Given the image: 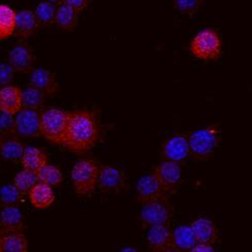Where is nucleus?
<instances>
[{"instance_id": "nucleus-1", "label": "nucleus", "mask_w": 252, "mask_h": 252, "mask_svg": "<svg viewBox=\"0 0 252 252\" xmlns=\"http://www.w3.org/2000/svg\"><path fill=\"white\" fill-rule=\"evenodd\" d=\"M100 126L96 114L89 110L70 112L66 136L63 145L78 155L86 154L97 144Z\"/></svg>"}, {"instance_id": "nucleus-2", "label": "nucleus", "mask_w": 252, "mask_h": 252, "mask_svg": "<svg viewBox=\"0 0 252 252\" xmlns=\"http://www.w3.org/2000/svg\"><path fill=\"white\" fill-rule=\"evenodd\" d=\"M100 165L92 158H82L77 161L71 172L75 193L79 197L91 196L98 186Z\"/></svg>"}, {"instance_id": "nucleus-3", "label": "nucleus", "mask_w": 252, "mask_h": 252, "mask_svg": "<svg viewBox=\"0 0 252 252\" xmlns=\"http://www.w3.org/2000/svg\"><path fill=\"white\" fill-rule=\"evenodd\" d=\"M70 112L48 108L40 112V135L54 144H63L66 136Z\"/></svg>"}, {"instance_id": "nucleus-4", "label": "nucleus", "mask_w": 252, "mask_h": 252, "mask_svg": "<svg viewBox=\"0 0 252 252\" xmlns=\"http://www.w3.org/2000/svg\"><path fill=\"white\" fill-rule=\"evenodd\" d=\"M190 155L203 160L211 157L220 142V131L216 125H209L202 129L195 130L188 137Z\"/></svg>"}, {"instance_id": "nucleus-5", "label": "nucleus", "mask_w": 252, "mask_h": 252, "mask_svg": "<svg viewBox=\"0 0 252 252\" xmlns=\"http://www.w3.org/2000/svg\"><path fill=\"white\" fill-rule=\"evenodd\" d=\"M190 50L191 53L200 60H217L222 52L221 38L215 30L205 29L193 37Z\"/></svg>"}, {"instance_id": "nucleus-6", "label": "nucleus", "mask_w": 252, "mask_h": 252, "mask_svg": "<svg viewBox=\"0 0 252 252\" xmlns=\"http://www.w3.org/2000/svg\"><path fill=\"white\" fill-rule=\"evenodd\" d=\"M173 214L172 205L163 197L143 204L140 211V221L145 227L169 225Z\"/></svg>"}, {"instance_id": "nucleus-7", "label": "nucleus", "mask_w": 252, "mask_h": 252, "mask_svg": "<svg viewBox=\"0 0 252 252\" xmlns=\"http://www.w3.org/2000/svg\"><path fill=\"white\" fill-rule=\"evenodd\" d=\"M15 135L23 138L40 136V111L22 108L14 114Z\"/></svg>"}, {"instance_id": "nucleus-8", "label": "nucleus", "mask_w": 252, "mask_h": 252, "mask_svg": "<svg viewBox=\"0 0 252 252\" xmlns=\"http://www.w3.org/2000/svg\"><path fill=\"white\" fill-rule=\"evenodd\" d=\"M125 174L113 165H102L99 170L98 187L104 194H117L126 187Z\"/></svg>"}, {"instance_id": "nucleus-9", "label": "nucleus", "mask_w": 252, "mask_h": 252, "mask_svg": "<svg viewBox=\"0 0 252 252\" xmlns=\"http://www.w3.org/2000/svg\"><path fill=\"white\" fill-rule=\"evenodd\" d=\"M153 174L157 177L166 194L175 193L181 184L182 169L179 162L163 160L157 165Z\"/></svg>"}, {"instance_id": "nucleus-10", "label": "nucleus", "mask_w": 252, "mask_h": 252, "mask_svg": "<svg viewBox=\"0 0 252 252\" xmlns=\"http://www.w3.org/2000/svg\"><path fill=\"white\" fill-rule=\"evenodd\" d=\"M161 156L164 160L184 162L190 156L188 137L184 134H174L167 138L161 146Z\"/></svg>"}, {"instance_id": "nucleus-11", "label": "nucleus", "mask_w": 252, "mask_h": 252, "mask_svg": "<svg viewBox=\"0 0 252 252\" xmlns=\"http://www.w3.org/2000/svg\"><path fill=\"white\" fill-rule=\"evenodd\" d=\"M8 63L17 73H31L33 70L35 55L32 48L23 41L10 50L8 53Z\"/></svg>"}, {"instance_id": "nucleus-12", "label": "nucleus", "mask_w": 252, "mask_h": 252, "mask_svg": "<svg viewBox=\"0 0 252 252\" xmlns=\"http://www.w3.org/2000/svg\"><path fill=\"white\" fill-rule=\"evenodd\" d=\"M151 250L156 252L176 251L173 231L167 225H156L150 227L146 235Z\"/></svg>"}, {"instance_id": "nucleus-13", "label": "nucleus", "mask_w": 252, "mask_h": 252, "mask_svg": "<svg viewBox=\"0 0 252 252\" xmlns=\"http://www.w3.org/2000/svg\"><path fill=\"white\" fill-rule=\"evenodd\" d=\"M30 85L40 90L47 97H55L60 93V84L56 75L46 68L33 69L31 72Z\"/></svg>"}, {"instance_id": "nucleus-14", "label": "nucleus", "mask_w": 252, "mask_h": 252, "mask_svg": "<svg viewBox=\"0 0 252 252\" xmlns=\"http://www.w3.org/2000/svg\"><path fill=\"white\" fill-rule=\"evenodd\" d=\"M136 195L137 199L141 204L155 201L165 197L166 192L157 179V177L152 173L141 177L136 184Z\"/></svg>"}, {"instance_id": "nucleus-15", "label": "nucleus", "mask_w": 252, "mask_h": 252, "mask_svg": "<svg viewBox=\"0 0 252 252\" xmlns=\"http://www.w3.org/2000/svg\"><path fill=\"white\" fill-rule=\"evenodd\" d=\"M38 28L39 24L34 12L29 9H23L16 12L14 29L15 36L22 39H27L35 34Z\"/></svg>"}, {"instance_id": "nucleus-16", "label": "nucleus", "mask_w": 252, "mask_h": 252, "mask_svg": "<svg viewBox=\"0 0 252 252\" xmlns=\"http://www.w3.org/2000/svg\"><path fill=\"white\" fill-rule=\"evenodd\" d=\"M23 90L18 86L8 85L0 88V110L15 114L23 108Z\"/></svg>"}, {"instance_id": "nucleus-17", "label": "nucleus", "mask_w": 252, "mask_h": 252, "mask_svg": "<svg viewBox=\"0 0 252 252\" xmlns=\"http://www.w3.org/2000/svg\"><path fill=\"white\" fill-rule=\"evenodd\" d=\"M24 227V214L18 206L2 207L0 212V229L5 232H10V231H23Z\"/></svg>"}, {"instance_id": "nucleus-18", "label": "nucleus", "mask_w": 252, "mask_h": 252, "mask_svg": "<svg viewBox=\"0 0 252 252\" xmlns=\"http://www.w3.org/2000/svg\"><path fill=\"white\" fill-rule=\"evenodd\" d=\"M28 195L32 205L36 209H47L51 207L56 200L53 187L41 182L36 183Z\"/></svg>"}, {"instance_id": "nucleus-19", "label": "nucleus", "mask_w": 252, "mask_h": 252, "mask_svg": "<svg viewBox=\"0 0 252 252\" xmlns=\"http://www.w3.org/2000/svg\"><path fill=\"white\" fill-rule=\"evenodd\" d=\"M191 227L197 242L210 244L216 242L218 238V230L215 224L210 219L204 217L198 218L192 223Z\"/></svg>"}, {"instance_id": "nucleus-20", "label": "nucleus", "mask_w": 252, "mask_h": 252, "mask_svg": "<svg viewBox=\"0 0 252 252\" xmlns=\"http://www.w3.org/2000/svg\"><path fill=\"white\" fill-rule=\"evenodd\" d=\"M20 162L24 169L36 173L41 166L49 163V157L44 150L35 146H26Z\"/></svg>"}, {"instance_id": "nucleus-21", "label": "nucleus", "mask_w": 252, "mask_h": 252, "mask_svg": "<svg viewBox=\"0 0 252 252\" xmlns=\"http://www.w3.org/2000/svg\"><path fill=\"white\" fill-rule=\"evenodd\" d=\"M26 146L18 136H6L0 145V158L7 161H20Z\"/></svg>"}, {"instance_id": "nucleus-22", "label": "nucleus", "mask_w": 252, "mask_h": 252, "mask_svg": "<svg viewBox=\"0 0 252 252\" xmlns=\"http://www.w3.org/2000/svg\"><path fill=\"white\" fill-rule=\"evenodd\" d=\"M55 24L65 32H73L78 26V12L63 1L57 7Z\"/></svg>"}, {"instance_id": "nucleus-23", "label": "nucleus", "mask_w": 252, "mask_h": 252, "mask_svg": "<svg viewBox=\"0 0 252 252\" xmlns=\"http://www.w3.org/2000/svg\"><path fill=\"white\" fill-rule=\"evenodd\" d=\"M16 12L7 4H0V40L14 34Z\"/></svg>"}, {"instance_id": "nucleus-24", "label": "nucleus", "mask_w": 252, "mask_h": 252, "mask_svg": "<svg viewBox=\"0 0 252 252\" xmlns=\"http://www.w3.org/2000/svg\"><path fill=\"white\" fill-rule=\"evenodd\" d=\"M174 243L176 246V250L181 251H189L193 248V246L197 243L194 232L191 226L182 225L175 229L173 232Z\"/></svg>"}, {"instance_id": "nucleus-25", "label": "nucleus", "mask_w": 252, "mask_h": 252, "mask_svg": "<svg viewBox=\"0 0 252 252\" xmlns=\"http://www.w3.org/2000/svg\"><path fill=\"white\" fill-rule=\"evenodd\" d=\"M29 241L22 231H10L5 232L2 251L4 252H27Z\"/></svg>"}, {"instance_id": "nucleus-26", "label": "nucleus", "mask_w": 252, "mask_h": 252, "mask_svg": "<svg viewBox=\"0 0 252 252\" xmlns=\"http://www.w3.org/2000/svg\"><path fill=\"white\" fill-rule=\"evenodd\" d=\"M47 96L40 90L29 85L22 92V103L24 108L41 111L44 108Z\"/></svg>"}, {"instance_id": "nucleus-27", "label": "nucleus", "mask_w": 252, "mask_h": 252, "mask_svg": "<svg viewBox=\"0 0 252 252\" xmlns=\"http://www.w3.org/2000/svg\"><path fill=\"white\" fill-rule=\"evenodd\" d=\"M38 182L45 183L51 187H59L64 181V174L57 165L45 164L36 172Z\"/></svg>"}, {"instance_id": "nucleus-28", "label": "nucleus", "mask_w": 252, "mask_h": 252, "mask_svg": "<svg viewBox=\"0 0 252 252\" xmlns=\"http://www.w3.org/2000/svg\"><path fill=\"white\" fill-rule=\"evenodd\" d=\"M25 196L14 184H5L0 188V205L5 206H19L24 202Z\"/></svg>"}, {"instance_id": "nucleus-29", "label": "nucleus", "mask_w": 252, "mask_h": 252, "mask_svg": "<svg viewBox=\"0 0 252 252\" xmlns=\"http://www.w3.org/2000/svg\"><path fill=\"white\" fill-rule=\"evenodd\" d=\"M58 5L50 1H43L37 4L34 14L39 27H49L55 23Z\"/></svg>"}, {"instance_id": "nucleus-30", "label": "nucleus", "mask_w": 252, "mask_h": 252, "mask_svg": "<svg viewBox=\"0 0 252 252\" xmlns=\"http://www.w3.org/2000/svg\"><path fill=\"white\" fill-rule=\"evenodd\" d=\"M12 183L20 192H22L24 195H27L31 191V189L36 183H38V179L35 172L24 169L23 171L18 172L15 175Z\"/></svg>"}, {"instance_id": "nucleus-31", "label": "nucleus", "mask_w": 252, "mask_h": 252, "mask_svg": "<svg viewBox=\"0 0 252 252\" xmlns=\"http://www.w3.org/2000/svg\"><path fill=\"white\" fill-rule=\"evenodd\" d=\"M204 0H174L175 8L182 14L193 16L202 6Z\"/></svg>"}, {"instance_id": "nucleus-32", "label": "nucleus", "mask_w": 252, "mask_h": 252, "mask_svg": "<svg viewBox=\"0 0 252 252\" xmlns=\"http://www.w3.org/2000/svg\"><path fill=\"white\" fill-rule=\"evenodd\" d=\"M14 128H15L14 115L0 110V131L4 134L5 137L11 136V135H15Z\"/></svg>"}, {"instance_id": "nucleus-33", "label": "nucleus", "mask_w": 252, "mask_h": 252, "mask_svg": "<svg viewBox=\"0 0 252 252\" xmlns=\"http://www.w3.org/2000/svg\"><path fill=\"white\" fill-rule=\"evenodd\" d=\"M15 71L9 63H0V88L11 85L14 80Z\"/></svg>"}, {"instance_id": "nucleus-34", "label": "nucleus", "mask_w": 252, "mask_h": 252, "mask_svg": "<svg viewBox=\"0 0 252 252\" xmlns=\"http://www.w3.org/2000/svg\"><path fill=\"white\" fill-rule=\"evenodd\" d=\"M64 2L70 5L78 13H80L89 6L90 0H64Z\"/></svg>"}, {"instance_id": "nucleus-35", "label": "nucleus", "mask_w": 252, "mask_h": 252, "mask_svg": "<svg viewBox=\"0 0 252 252\" xmlns=\"http://www.w3.org/2000/svg\"><path fill=\"white\" fill-rule=\"evenodd\" d=\"M192 252H213L214 248L212 244L210 243H203V242H197L193 248L191 249Z\"/></svg>"}, {"instance_id": "nucleus-36", "label": "nucleus", "mask_w": 252, "mask_h": 252, "mask_svg": "<svg viewBox=\"0 0 252 252\" xmlns=\"http://www.w3.org/2000/svg\"><path fill=\"white\" fill-rule=\"evenodd\" d=\"M5 231L0 229V252H2V245H3V239H4Z\"/></svg>"}, {"instance_id": "nucleus-37", "label": "nucleus", "mask_w": 252, "mask_h": 252, "mask_svg": "<svg viewBox=\"0 0 252 252\" xmlns=\"http://www.w3.org/2000/svg\"><path fill=\"white\" fill-rule=\"evenodd\" d=\"M47 1H50V2H52V3H55V4L59 5L60 3H62L63 1H64V0H47Z\"/></svg>"}, {"instance_id": "nucleus-38", "label": "nucleus", "mask_w": 252, "mask_h": 252, "mask_svg": "<svg viewBox=\"0 0 252 252\" xmlns=\"http://www.w3.org/2000/svg\"><path fill=\"white\" fill-rule=\"evenodd\" d=\"M5 138V136H4V134L0 131V145H1V143H2V141H3V139Z\"/></svg>"}, {"instance_id": "nucleus-39", "label": "nucleus", "mask_w": 252, "mask_h": 252, "mask_svg": "<svg viewBox=\"0 0 252 252\" xmlns=\"http://www.w3.org/2000/svg\"><path fill=\"white\" fill-rule=\"evenodd\" d=\"M129 249H122V251H136V249H130L131 247H128Z\"/></svg>"}]
</instances>
